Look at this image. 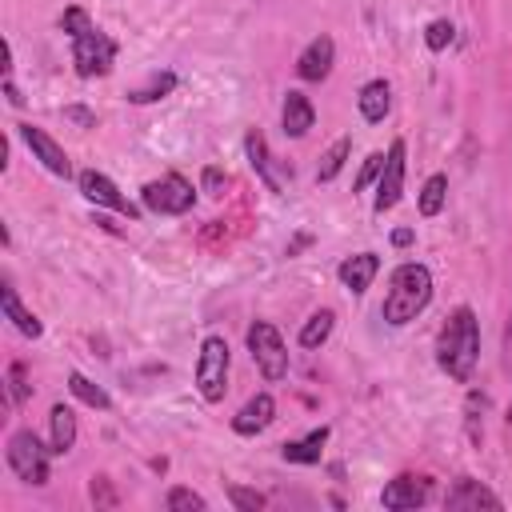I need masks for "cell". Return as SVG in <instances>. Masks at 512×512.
Here are the masks:
<instances>
[{
    "mask_svg": "<svg viewBox=\"0 0 512 512\" xmlns=\"http://www.w3.org/2000/svg\"><path fill=\"white\" fill-rule=\"evenodd\" d=\"M476 360H480V320H476V312H472L468 304H460V308L444 320V328H440V336H436V364H440L452 380L468 384L472 372H476Z\"/></svg>",
    "mask_w": 512,
    "mask_h": 512,
    "instance_id": "6da1fadb",
    "label": "cell"
},
{
    "mask_svg": "<svg viewBox=\"0 0 512 512\" xmlns=\"http://www.w3.org/2000/svg\"><path fill=\"white\" fill-rule=\"evenodd\" d=\"M432 300V272L416 260L392 268L388 276V292H384V304H380V316L392 324V328H404L408 320H416Z\"/></svg>",
    "mask_w": 512,
    "mask_h": 512,
    "instance_id": "7a4b0ae2",
    "label": "cell"
},
{
    "mask_svg": "<svg viewBox=\"0 0 512 512\" xmlns=\"http://www.w3.org/2000/svg\"><path fill=\"white\" fill-rule=\"evenodd\" d=\"M228 340L224 336H204L200 340V356H196V392L208 400V404H220L224 392H228Z\"/></svg>",
    "mask_w": 512,
    "mask_h": 512,
    "instance_id": "3957f363",
    "label": "cell"
},
{
    "mask_svg": "<svg viewBox=\"0 0 512 512\" xmlns=\"http://www.w3.org/2000/svg\"><path fill=\"white\" fill-rule=\"evenodd\" d=\"M4 456H8V468H12L24 484H32V488L48 484V456H52V448H44L32 428H16V432L8 436Z\"/></svg>",
    "mask_w": 512,
    "mask_h": 512,
    "instance_id": "277c9868",
    "label": "cell"
},
{
    "mask_svg": "<svg viewBox=\"0 0 512 512\" xmlns=\"http://www.w3.org/2000/svg\"><path fill=\"white\" fill-rule=\"evenodd\" d=\"M244 340H248V352H252V360H256V368H260V376L268 384H276V380L288 376V348H284V336H280L276 324L252 320Z\"/></svg>",
    "mask_w": 512,
    "mask_h": 512,
    "instance_id": "5b68a950",
    "label": "cell"
},
{
    "mask_svg": "<svg viewBox=\"0 0 512 512\" xmlns=\"http://www.w3.org/2000/svg\"><path fill=\"white\" fill-rule=\"evenodd\" d=\"M140 200H144V208L156 212V216H184V212L196 204V188H192V180H184L180 172H168V176H160V180H148V184L140 188Z\"/></svg>",
    "mask_w": 512,
    "mask_h": 512,
    "instance_id": "8992f818",
    "label": "cell"
},
{
    "mask_svg": "<svg viewBox=\"0 0 512 512\" xmlns=\"http://www.w3.org/2000/svg\"><path fill=\"white\" fill-rule=\"evenodd\" d=\"M72 64H76V72H80L84 80L108 76L112 64H116V40H112L108 32H100V28L84 32L80 40H72Z\"/></svg>",
    "mask_w": 512,
    "mask_h": 512,
    "instance_id": "52a82bcc",
    "label": "cell"
},
{
    "mask_svg": "<svg viewBox=\"0 0 512 512\" xmlns=\"http://www.w3.org/2000/svg\"><path fill=\"white\" fill-rule=\"evenodd\" d=\"M404 168H408V144L404 140H392L388 152H384V168L376 176V200H372V208L380 216L400 204V196H404Z\"/></svg>",
    "mask_w": 512,
    "mask_h": 512,
    "instance_id": "ba28073f",
    "label": "cell"
},
{
    "mask_svg": "<svg viewBox=\"0 0 512 512\" xmlns=\"http://www.w3.org/2000/svg\"><path fill=\"white\" fill-rule=\"evenodd\" d=\"M76 184H80L84 200H92V204H100V208H112V212H120V216H128V220H136V216H140V208H136L128 196H120V188H116L104 172L84 168V172L76 176Z\"/></svg>",
    "mask_w": 512,
    "mask_h": 512,
    "instance_id": "9c48e42d",
    "label": "cell"
},
{
    "mask_svg": "<svg viewBox=\"0 0 512 512\" xmlns=\"http://www.w3.org/2000/svg\"><path fill=\"white\" fill-rule=\"evenodd\" d=\"M16 132H20V140L28 144V152H32L52 176H64V180L72 176V160H68V152H64L44 128H36V124H16Z\"/></svg>",
    "mask_w": 512,
    "mask_h": 512,
    "instance_id": "30bf717a",
    "label": "cell"
},
{
    "mask_svg": "<svg viewBox=\"0 0 512 512\" xmlns=\"http://www.w3.org/2000/svg\"><path fill=\"white\" fill-rule=\"evenodd\" d=\"M428 496H432V480H428V476L400 472V476H392V480L384 484L380 504L392 508V512H404V508H420V504H428Z\"/></svg>",
    "mask_w": 512,
    "mask_h": 512,
    "instance_id": "8fae6325",
    "label": "cell"
},
{
    "mask_svg": "<svg viewBox=\"0 0 512 512\" xmlns=\"http://www.w3.org/2000/svg\"><path fill=\"white\" fill-rule=\"evenodd\" d=\"M244 152H248L252 172L264 180V188H268V192H284V184L292 180V168H276V160H272V152H268V140H264L256 128L244 136Z\"/></svg>",
    "mask_w": 512,
    "mask_h": 512,
    "instance_id": "7c38bea8",
    "label": "cell"
},
{
    "mask_svg": "<svg viewBox=\"0 0 512 512\" xmlns=\"http://www.w3.org/2000/svg\"><path fill=\"white\" fill-rule=\"evenodd\" d=\"M332 64H336V40L320 32V36H312L308 48L296 56V76L308 80V84H320V80L332 72Z\"/></svg>",
    "mask_w": 512,
    "mask_h": 512,
    "instance_id": "4fadbf2b",
    "label": "cell"
},
{
    "mask_svg": "<svg viewBox=\"0 0 512 512\" xmlns=\"http://www.w3.org/2000/svg\"><path fill=\"white\" fill-rule=\"evenodd\" d=\"M444 508H452V512H464V508H504V500H500L492 488H484L480 480H472V476H460V480L448 488V496H444Z\"/></svg>",
    "mask_w": 512,
    "mask_h": 512,
    "instance_id": "5bb4252c",
    "label": "cell"
},
{
    "mask_svg": "<svg viewBox=\"0 0 512 512\" xmlns=\"http://www.w3.org/2000/svg\"><path fill=\"white\" fill-rule=\"evenodd\" d=\"M376 272H380V256H376V252H356V256H348V260L336 268L340 284H344L352 296H364V292L372 288Z\"/></svg>",
    "mask_w": 512,
    "mask_h": 512,
    "instance_id": "9a60e30c",
    "label": "cell"
},
{
    "mask_svg": "<svg viewBox=\"0 0 512 512\" xmlns=\"http://www.w3.org/2000/svg\"><path fill=\"white\" fill-rule=\"evenodd\" d=\"M272 420H276V400H272L268 392H256V396L232 416V432H240V436H256V432H264Z\"/></svg>",
    "mask_w": 512,
    "mask_h": 512,
    "instance_id": "2e32d148",
    "label": "cell"
},
{
    "mask_svg": "<svg viewBox=\"0 0 512 512\" xmlns=\"http://www.w3.org/2000/svg\"><path fill=\"white\" fill-rule=\"evenodd\" d=\"M280 124H284V136H292V140L308 136V128L316 124V108H312V100H308L304 92L288 88V96H284V108H280Z\"/></svg>",
    "mask_w": 512,
    "mask_h": 512,
    "instance_id": "e0dca14e",
    "label": "cell"
},
{
    "mask_svg": "<svg viewBox=\"0 0 512 512\" xmlns=\"http://www.w3.org/2000/svg\"><path fill=\"white\" fill-rule=\"evenodd\" d=\"M324 444H328V424L312 428V432L300 436V440H284V444H280V456H284L288 464H320Z\"/></svg>",
    "mask_w": 512,
    "mask_h": 512,
    "instance_id": "ac0fdd59",
    "label": "cell"
},
{
    "mask_svg": "<svg viewBox=\"0 0 512 512\" xmlns=\"http://www.w3.org/2000/svg\"><path fill=\"white\" fill-rule=\"evenodd\" d=\"M48 428H52V436H48L52 456L72 452V444H76V412H72L68 404H52V412H48Z\"/></svg>",
    "mask_w": 512,
    "mask_h": 512,
    "instance_id": "d6986e66",
    "label": "cell"
},
{
    "mask_svg": "<svg viewBox=\"0 0 512 512\" xmlns=\"http://www.w3.org/2000/svg\"><path fill=\"white\" fill-rule=\"evenodd\" d=\"M356 104H360V116H364L368 124H380V120L388 116V108H392V84H388V80H368V84L360 88Z\"/></svg>",
    "mask_w": 512,
    "mask_h": 512,
    "instance_id": "ffe728a7",
    "label": "cell"
},
{
    "mask_svg": "<svg viewBox=\"0 0 512 512\" xmlns=\"http://www.w3.org/2000/svg\"><path fill=\"white\" fill-rule=\"evenodd\" d=\"M0 300H4V316H8V320H12V324L24 332V336H32V340H36V336L44 332V324H40V320H36V316H32V312L20 304V296H16V288H12V280H4Z\"/></svg>",
    "mask_w": 512,
    "mask_h": 512,
    "instance_id": "44dd1931",
    "label": "cell"
},
{
    "mask_svg": "<svg viewBox=\"0 0 512 512\" xmlns=\"http://www.w3.org/2000/svg\"><path fill=\"white\" fill-rule=\"evenodd\" d=\"M348 156H352V136H336V140H332V144L324 148V156H320V164H316V180H320V184H328V180H336Z\"/></svg>",
    "mask_w": 512,
    "mask_h": 512,
    "instance_id": "7402d4cb",
    "label": "cell"
},
{
    "mask_svg": "<svg viewBox=\"0 0 512 512\" xmlns=\"http://www.w3.org/2000/svg\"><path fill=\"white\" fill-rule=\"evenodd\" d=\"M68 392H72L80 404L96 408V412H108V408H112V396H108L100 384H92L84 372H68Z\"/></svg>",
    "mask_w": 512,
    "mask_h": 512,
    "instance_id": "603a6c76",
    "label": "cell"
},
{
    "mask_svg": "<svg viewBox=\"0 0 512 512\" xmlns=\"http://www.w3.org/2000/svg\"><path fill=\"white\" fill-rule=\"evenodd\" d=\"M172 88H176V72H168V68H164V72H152V76H148V84L132 88V92H128V100H132V104H156V100H164Z\"/></svg>",
    "mask_w": 512,
    "mask_h": 512,
    "instance_id": "cb8c5ba5",
    "label": "cell"
},
{
    "mask_svg": "<svg viewBox=\"0 0 512 512\" xmlns=\"http://www.w3.org/2000/svg\"><path fill=\"white\" fill-rule=\"evenodd\" d=\"M332 324H336V312H332V308L312 312V316L304 320V328H300V348H320V344L332 336Z\"/></svg>",
    "mask_w": 512,
    "mask_h": 512,
    "instance_id": "d4e9b609",
    "label": "cell"
},
{
    "mask_svg": "<svg viewBox=\"0 0 512 512\" xmlns=\"http://www.w3.org/2000/svg\"><path fill=\"white\" fill-rule=\"evenodd\" d=\"M444 200H448V176L444 172H432L420 188V216H440L444 212Z\"/></svg>",
    "mask_w": 512,
    "mask_h": 512,
    "instance_id": "484cf974",
    "label": "cell"
},
{
    "mask_svg": "<svg viewBox=\"0 0 512 512\" xmlns=\"http://www.w3.org/2000/svg\"><path fill=\"white\" fill-rule=\"evenodd\" d=\"M164 508H172V512H204L208 508V500L200 496V492H192V488H184V484H172L168 488V496H164Z\"/></svg>",
    "mask_w": 512,
    "mask_h": 512,
    "instance_id": "4316f807",
    "label": "cell"
},
{
    "mask_svg": "<svg viewBox=\"0 0 512 512\" xmlns=\"http://www.w3.org/2000/svg\"><path fill=\"white\" fill-rule=\"evenodd\" d=\"M96 24H92V16L80 8V4H72V8H64V16H60V32L68 36V40H80L84 32H92Z\"/></svg>",
    "mask_w": 512,
    "mask_h": 512,
    "instance_id": "83f0119b",
    "label": "cell"
},
{
    "mask_svg": "<svg viewBox=\"0 0 512 512\" xmlns=\"http://www.w3.org/2000/svg\"><path fill=\"white\" fill-rule=\"evenodd\" d=\"M28 396H32V384H28V376H24V364L12 360V364H8V400H12V408H20Z\"/></svg>",
    "mask_w": 512,
    "mask_h": 512,
    "instance_id": "f1b7e54d",
    "label": "cell"
},
{
    "mask_svg": "<svg viewBox=\"0 0 512 512\" xmlns=\"http://www.w3.org/2000/svg\"><path fill=\"white\" fill-rule=\"evenodd\" d=\"M228 500H232V508H240V512H260V508L268 504L264 492L244 488V484H228Z\"/></svg>",
    "mask_w": 512,
    "mask_h": 512,
    "instance_id": "f546056e",
    "label": "cell"
},
{
    "mask_svg": "<svg viewBox=\"0 0 512 512\" xmlns=\"http://www.w3.org/2000/svg\"><path fill=\"white\" fill-rule=\"evenodd\" d=\"M452 36H456V24H452V20H432V24L424 28V44H428L432 52H444V48L452 44Z\"/></svg>",
    "mask_w": 512,
    "mask_h": 512,
    "instance_id": "4dcf8cb0",
    "label": "cell"
},
{
    "mask_svg": "<svg viewBox=\"0 0 512 512\" xmlns=\"http://www.w3.org/2000/svg\"><path fill=\"white\" fill-rule=\"evenodd\" d=\"M380 168H384V152H368V156H364V164H360V176L352 180V192H364V188L380 176Z\"/></svg>",
    "mask_w": 512,
    "mask_h": 512,
    "instance_id": "1f68e13d",
    "label": "cell"
},
{
    "mask_svg": "<svg viewBox=\"0 0 512 512\" xmlns=\"http://www.w3.org/2000/svg\"><path fill=\"white\" fill-rule=\"evenodd\" d=\"M224 188H228V172L216 168V164H208V168L200 172V192H204V196H220Z\"/></svg>",
    "mask_w": 512,
    "mask_h": 512,
    "instance_id": "d6a6232c",
    "label": "cell"
},
{
    "mask_svg": "<svg viewBox=\"0 0 512 512\" xmlns=\"http://www.w3.org/2000/svg\"><path fill=\"white\" fill-rule=\"evenodd\" d=\"M88 496H92V504H100V508H116V492H112L108 476H92V484H88Z\"/></svg>",
    "mask_w": 512,
    "mask_h": 512,
    "instance_id": "836d02e7",
    "label": "cell"
},
{
    "mask_svg": "<svg viewBox=\"0 0 512 512\" xmlns=\"http://www.w3.org/2000/svg\"><path fill=\"white\" fill-rule=\"evenodd\" d=\"M64 116H68V120H76L80 128H96V116H92L88 108H80V104H68V108H64Z\"/></svg>",
    "mask_w": 512,
    "mask_h": 512,
    "instance_id": "e575fe53",
    "label": "cell"
},
{
    "mask_svg": "<svg viewBox=\"0 0 512 512\" xmlns=\"http://www.w3.org/2000/svg\"><path fill=\"white\" fill-rule=\"evenodd\" d=\"M4 96H8V104H16V108H20V104H24V96H20V88H16V84H12V76H8V80H4Z\"/></svg>",
    "mask_w": 512,
    "mask_h": 512,
    "instance_id": "d590c367",
    "label": "cell"
},
{
    "mask_svg": "<svg viewBox=\"0 0 512 512\" xmlns=\"http://www.w3.org/2000/svg\"><path fill=\"white\" fill-rule=\"evenodd\" d=\"M412 236H416L412 228H396V232H392V244H396V248H408V244H412Z\"/></svg>",
    "mask_w": 512,
    "mask_h": 512,
    "instance_id": "8d00e7d4",
    "label": "cell"
},
{
    "mask_svg": "<svg viewBox=\"0 0 512 512\" xmlns=\"http://www.w3.org/2000/svg\"><path fill=\"white\" fill-rule=\"evenodd\" d=\"M308 244H312V236H308V232H300V236L288 244V256H296V252H300V248H308Z\"/></svg>",
    "mask_w": 512,
    "mask_h": 512,
    "instance_id": "74e56055",
    "label": "cell"
},
{
    "mask_svg": "<svg viewBox=\"0 0 512 512\" xmlns=\"http://www.w3.org/2000/svg\"><path fill=\"white\" fill-rule=\"evenodd\" d=\"M504 352H508V360H512V316H508V332H504Z\"/></svg>",
    "mask_w": 512,
    "mask_h": 512,
    "instance_id": "f35d334b",
    "label": "cell"
},
{
    "mask_svg": "<svg viewBox=\"0 0 512 512\" xmlns=\"http://www.w3.org/2000/svg\"><path fill=\"white\" fill-rule=\"evenodd\" d=\"M508 420H512V404H508Z\"/></svg>",
    "mask_w": 512,
    "mask_h": 512,
    "instance_id": "ab89813d",
    "label": "cell"
}]
</instances>
